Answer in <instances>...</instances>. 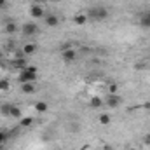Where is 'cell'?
I'll list each match as a JSON object with an SVG mask.
<instances>
[{
    "label": "cell",
    "instance_id": "7a4b0ae2",
    "mask_svg": "<svg viewBox=\"0 0 150 150\" xmlns=\"http://www.w3.org/2000/svg\"><path fill=\"white\" fill-rule=\"evenodd\" d=\"M35 79H37V68L35 67H26L25 70L19 72V77H18V80L21 84H25V82H35Z\"/></svg>",
    "mask_w": 150,
    "mask_h": 150
},
{
    "label": "cell",
    "instance_id": "6da1fadb",
    "mask_svg": "<svg viewBox=\"0 0 150 150\" xmlns=\"http://www.w3.org/2000/svg\"><path fill=\"white\" fill-rule=\"evenodd\" d=\"M108 9L105 7V5H93V7H89L87 9V12H86V16H87V19L89 21H105L107 18H108Z\"/></svg>",
    "mask_w": 150,
    "mask_h": 150
},
{
    "label": "cell",
    "instance_id": "30bf717a",
    "mask_svg": "<svg viewBox=\"0 0 150 150\" xmlns=\"http://www.w3.org/2000/svg\"><path fill=\"white\" fill-rule=\"evenodd\" d=\"M140 25H142L143 28H150V11L149 12H143V14L140 16Z\"/></svg>",
    "mask_w": 150,
    "mask_h": 150
},
{
    "label": "cell",
    "instance_id": "9c48e42d",
    "mask_svg": "<svg viewBox=\"0 0 150 150\" xmlns=\"http://www.w3.org/2000/svg\"><path fill=\"white\" fill-rule=\"evenodd\" d=\"M18 30H19V28H18V25H16L14 21H7V23H5V26H4V32H5V33H9V35L18 33Z\"/></svg>",
    "mask_w": 150,
    "mask_h": 150
},
{
    "label": "cell",
    "instance_id": "9a60e30c",
    "mask_svg": "<svg viewBox=\"0 0 150 150\" xmlns=\"http://www.w3.org/2000/svg\"><path fill=\"white\" fill-rule=\"evenodd\" d=\"M9 117H14V119H21V108H18L16 105H11V112Z\"/></svg>",
    "mask_w": 150,
    "mask_h": 150
},
{
    "label": "cell",
    "instance_id": "44dd1931",
    "mask_svg": "<svg viewBox=\"0 0 150 150\" xmlns=\"http://www.w3.org/2000/svg\"><path fill=\"white\" fill-rule=\"evenodd\" d=\"M7 138H9V134H7L4 129H0V145H2V143H5V142H7Z\"/></svg>",
    "mask_w": 150,
    "mask_h": 150
},
{
    "label": "cell",
    "instance_id": "5bb4252c",
    "mask_svg": "<svg viewBox=\"0 0 150 150\" xmlns=\"http://www.w3.org/2000/svg\"><path fill=\"white\" fill-rule=\"evenodd\" d=\"M33 124V117H23V119H19V127H30Z\"/></svg>",
    "mask_w": 150,
    "mask_h": 150
},
{
    "label": "cell",
    "instance_id": "52a82bcc",
    "mask_svg": "<svg viewBox=\"0 0 150 150\" xmlns=\"http://www.w3.org/2000/svg\"><path fill=\"white\" fill-rule=\"evenodd\" d=\"M21 91H23L25 94H33V93L37 91L35 82H25V84H21Z\"/></svg>",
    "mask_w": 150,
    "mask_h": 150
},
{
    "label": "cell",
    "instance_id": "3957f363",
    "mask_svg": "<svg viewBox=\"0 0 150 150\" xmlns=\"http://www.w3.org/2000/svg\"><path fill=\"white\" fill-rule=\"evenodd\" d=\"M21 33H23L25 37H33V35H37L38 33V26L33 23V21L25 23V25L21 26Z\"/></svg>",
    "mask_w": 150,
    "mask_h": 150
},
{
    "label": "cell",
    "instance_id": "277c9868",
    "mask_svg": "<svg viewBox=\"0 0 150 150\" xmlns=\"http://www.w3.org/2000/svg\"><path fill=\"white\" fill-rule=\"evenodd\" d=\"M61 59L67 63V65H72L77 61V52H75V49H65V51H61Z\"/></svg>",
    "mask_w": 150,
    "mask_h": 150
},
{
    "label": "cell",
    "instance_id": "8fae6325",
    "mask_svg": "<svg viewBox=\"0 0 150 150\" xmlns=\"http://www.w3.org/2000/svg\"><path fill=\"white\" fill-rule=\"evenodd\" d=\"M89 19H87V16L86 14H75L74 16V23L75 25H79V26H82V25H86Z\"/></svg>",
    "mask_w": 150,
    "mask_h": 150
},
{
    "label": "cell",
    "instance_id": "d4e9b609",
    "mask_svg": "<svg viewBox=\"0 0 150 150\" xmlns=\"http://www.w3.org/2000/svg\"><path fill=\"white\" fill-rule=\"evenodd\" d=\"M49 2H61V0H49Z\"/></svg>",
    "mask_w": 150,
    "mask_h": 150
},
{
    "label": "cell",
    "instance_id": "484cf974",
    "mask_svg": "<svg viewBox=\"0 0 150 150\" xmlns=\"http://www.w3.org/2000/svg\"><path fill=\"white\" fill-rule=\"evenodd\" d=\"M103 150H110V149H108V147H105V149H103Z\"/></svg>",
    "mask_w": 150,
    "mask_h": 150
},
{
    "label": "cell",
    "instance_id": "4316f807",
    "mask_svg": "<svg viewBox=\"0 0 150 150\" xmlns=\"http://www.w3.org/2000/svg\"><path fill=\"white\" fill-rule=\"evenodd\" d=\"M129 150H136V149H129Z\"/></svg>",
    "mask_w": 150,
    "mask_h": 150
},
{
    "label": "cell",
    "instance_id": "ac0fdd59",
    "mask_svg": "<svg viewBox=\"0 0 150 150\" xmlns=\"http://www.w3.org/2000/svg\"><path fill=\"white\" fill-rule=\"evenodd\" d=\"M100 124H103V126H108V124H110V115H108V113H103V115H100Z\"/></svg>",
    "mask_w": 150,
    "mask_h": 150
},
{
    "label": "cell",
    "instance_id": "8992f818",
    "mask_svg": "<svg viewBox=\"0 0 150 150\" xmlns=\"http://www.w3.org/2000/svg\"><path fill=\"white\" fill-rule=\"evenodd\" d=\"M45 25L51 26V28H54V26L59 25V18H58L56 14H47V16H45Z\"/></svg>",
    "mask_w": 150,
    "mask_h": 150
},
{
    "label": "cell",
    "instance_id": "ffe728a7",
    "mask_svg": "<svg viewBox=\"0 0 150 150\" xmlns=\"http://www.w3.org/2000/svg\"><path fill=\"white\" fill-rule=\"evenodd\" d=\"M0 112L4 113V115H9V112H11V103L2 105V107H0Z\"/></svg>",
    "mask_w": 150,
    "mask_h": 150
},
{
    "label": "cell",
    "instance_id": "5b68a950",
    "mask_svg": "<svg viewBox=\"0 0 150 150\" xmlns=\"http://www.w3.org/2000/svg\"><path fill=\"white\" fill-rule=\"evenodd\" d=\"M105 103L110 107V108H117L120 103H122V98L119 94H108V98L105 100Z\"/></svg>",
    "mask_w": 150,
    "mask_h": 150
},
{
    "label": "cell",
    "instance_id": "e0dca14e",
    "mask_svg": "<svg viewBox=\"0 0 150 150\" xmlns=\"http://www.w3.org/2000/svg\"><path fill=\"white\" fill-rule=\"evenodd\" d=\"M89 105H91L93 108H98V107H101V105H103V100H101V98H98V96H94V98H91Z\"/></svg>",
    "mask_w": 150,
    "mask_h": 150
},
{
    "label": "cell",
    "instance_id": "cb8c5ba5",
    "mask_svg": "<svg viewBox=\"0 0 150 150\" xmlns=\"http://www.w3.org/2000/svg\"><path fill=\"white\" fill-rule=\"evenodd\" d=\"M145 108H147V110H150V101H147V103H145Z\"/></svg>",
    "mask_w": 150,
    "mask_h": 150
},
{
    "label": "cell",
    "instance_id": "603a6c76",
    "mask_svg": "<svg viewBox=\"0 0 150 150\" xmlns=\"http://www.w3.org/2000/svg\"><path fill=\"white\" fill-rule=\"evenodd\" d=\"M5 4H7V0H0V7H4Z\"/></svg>",
    "mask_w": 150,
    "mask_h": 150
},
{
    "label": "cell",
    "instance_id": "d6986e66",
    "mask_svg": "<svg viewBox=\"0 0 150 150\" xmlns=\"http://www.w3.org/2000/svg\"><path fill=\"white\" fill-rule=\"evenodd\" d=\"M9 89H11V82L5 80V79H2L0 80V91H9Z\"/></svg>",
    "mask_w": 150,
    "mask_h": 150
},
{
    "label": "cell",
    "instance_id": "2e32d148",
    "mask_svg": "<svg viewBox=\"0 0 150 150\" xmlns=\"http://www.w3.org/2000/svg\"><path fill=\"white\" fill-rule=\"evenodd\" d=\"M16 68H21V70H25L26 68V59H23V58H18V59H14V63H12Z\"/></svg>",
    "mask_w": 150,
    "mask_h": 150
},
{
    "label": "cell",
    "instance_id": "7402d4cb",
    "mask_svg": "<svg viewBox=\"0 0 150 150\" xmlns=\"http://www.w3.org/2000/svg\"><path fill=\"white\" fill-rule=\"evenodd\" d=\"M117 89H119L117 84H110V86H108V93H110V94H117Z\"/></svg>",
    "mask_w": 150,
    "mask_h": 150
},
{
    "label": "cell",
    "instance_id": "ba28073f",
    "mask_svg": "<svg viewBox=\"0 0 150 150\" xmlns=\"http://www.w3.org/2000/svg\"><path fill=\"white\" fill-rule=\"evenodd\" d=\"M30 16H32L33 19L42 18V16H44V9H42L40 5H32V7H30Z\"/></svg>",
    "mask_w": 150,
    "mask_h": 150
},
{
    "label": "cell",
    "instance_id": "7c38bea8",
    "mask_svg": "<svg viewBox=\"0 0 150 150\" xmlns=\"http://www.w3.org/2000/svg\"><path fill=\"white\" fill-rule=\"evenodd\" d=\"M35 110H37L38 113H45L49 110V105H47L45 101H37V103H35Z\"/></svg>",
    "mask_w": 150,
    "mask_h": 150
},
{
    "label": "cell",
    "instance_id": "4fadbf2b",
    "mask_svg": "<svg viewBox=\"0 0 150 150\" xmlns=\"http://www.w3.org/2000/svg\"><path fill=\"white\" fill-rule=\"evenodd\" d=\"M23 52L25 54H33V52H37V44H25V47H23Z\"/></svg>",
    "mask_w": 150,
    "mask_h": 150
}]
</instances>
